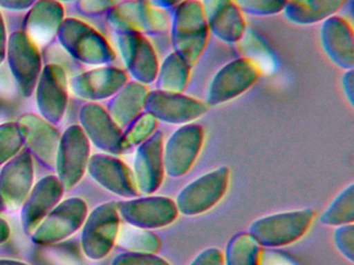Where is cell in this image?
Masks as SVG:
<instances>
[{
    "label": "cell",
    "instance_id": "obj_4",
    "mask_svg": "<svg viewBox=\"0 0 354 265\" xmlns=\"http://www.w3.org/2000/svg\"><path fill=\"white\" fill-rule=\"evenodd\" d=\"M201 147V135L196 128H185L169 140L163 153L165 173L171 177L185 175L196 161Z\"/></svg>",
    "mask_w": 354,
    "mask_h": 265
},
{
    "label": "cell",
    "instance_id": "obj_2",
    "mask_svg": "<svg viewBox=\"0 0 354 265\" xmlns=\"http://www.w3.org/2000/svg\"><path fill=\"white\" fill-rule=\"evenodd\" d=\"M229 181L227 167H219L198 176L178 194L175 200L178 211L187 217L207 213L221 202L227 193Z\"/></svg>",
    "mask_w": 354,
    "mask_h": 265
},
{
    "label": "cell",
    "instance_id": "obj_6",
    "mask_svg": "<svg viewBox=\"0 0 354 265\" xmlns=\"http://www.w3.org/2000/svg\"><path fill=\"white\" fill-rule=\"evenodd\" d=\"M262 246L250 233H239L229 240L223 253L225 265H259Z\"/></svg>",
    "mask_w": 354,
    "mask_h": 265
},
{
    "label": "cell",
    "instance_id": "obj_10",
    "mask_svg": "<svg viewBox=\"0 0 354 265\" xmlns=\"http://www.w3.org/2000/svg\"><path fill=\"white\" fill-rule=\"evenodd\" d=\"M122 257V256H121ZM118 265H171L165 259L155 254L125 255L119 260Z\"/></svg>",
    "mask_w": 354,
    "mask_h": 265
},
{
    "label": "cell",
    "instance_id": "obj_3",
    "mask_svg": "<svg viewBox=\"0 0 354 265\" xmlns=\"http://www.w3.org/2000/svg\"><path fill=\"white\" fill-rule=\"evenodd\" d=\"M124 217L142 229H160L171 225L179 215L175 201L169 197L155 196L124 203Z\"/></svg>",
    "mask_w": 354,
    "mask_h": 265
},
{
    "label": "cell",
    "instance_id": "obj_12",
    "mask_svg": "<svg viewBox=\"0 0 354 265\" xmlns=\"http://www.w3.org/2000/svg\"><path fill=\"white\" fill-rule=\"evenodd\" d=\"M189 265H225L223 253L217 248H209L194 257Z\"/></svg>",
    "mask_w": 354,
    "mask_h": 265
},
{
    "label": "cell",
    "instance_id": "obj_7",
    "mask_svg": "<svg viewBox=\"0 0 354 265\" xmlns=\"http://www.w3.org/2000/svg\"><path fill=\"white\" fill-rule=\"evenodd\" d=\"M353 221L354 188L351 184L333 199L321 215L320 222L324 225L339 227L353 224Z\"/></svg>",
    "mask_w": 354,
    "mask_h": 265
},
{
    "label": "cell",
    "instance_id": "obj_9",
    "mask_svg": "<svg viewBox=\"0 0 354 265\" xmlns=\"http://www.w3.org/2000/svg\"><path fill=\"white\" fill-rule=\"evenodd\" d=\"M333 242L339 252L348 260L354 259V227L353 224L339 226L333 233Z\"/></svg>",
    "mask_w": 354,
    "mask_h": 265
},
{
    "label": "cell",
    "instance_id": "obj_5",
    "mask_svg": "<svg viewBox=\"0 0 354 265\" xmlns=\"http://www.w3.org/2000/svg\"><path fill=\"white\" fill-rule=\"evenodd\" d=\"M165 161L160 139L151 141L138 157L136 178L138 190L152 194L160 188L165 179Z\"/></svg>",
    "mask_w": 354,
    "mask_h": 265
},
{
    "label": "cell",
    "instance_id": "obj_8",
    "mask_svg": "<svg viewBox=\"0 0 354 265\" xmlns=\"http://www.w3.org/2000/svg\"><path fill=\"white\" fill-rule=\"evenodd\" d=\"M120 242L129 250L142 254H155L161 248L160 239L156 234L147 229L136 227H124Z\"/></svg>",
    "mask_w": 354,
    "mask_h": 265
},
{
    "label": "cell",
    "instance_id": "obj_11",
    "mask_svg": "<svg viewBox=\"0 0 354 265\" xmlns=\"http://www.w3.org/2000/svg\"><path fill=\"white\" fill-rule=\"evenodd\" d=\"M259 265H298V263L286 253L277 250H262Z\"/></svg>",
    "mask_w": 354,
    "mask_h": 265
},
{
    "label": "cell",
    "instance_id": "obj_1",
    "mask_svg": "<svg viewBox=\"0 0 354 265\" xmlns=\"http://www.w3.org/2000/svg\"><path fill=\"white\" fill-rule=\"evenodd\" d=\"M314 217L310 208L273 213L252 222L248 233L262 248H283L306 235Z\"/></svg>",
    "mask_w": 354,
    "mask_h": 265
}]
</instances>
